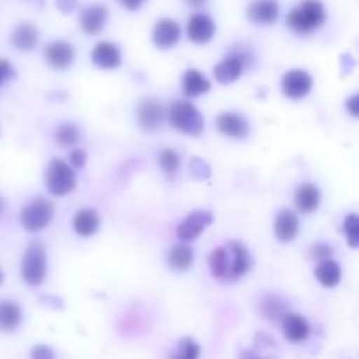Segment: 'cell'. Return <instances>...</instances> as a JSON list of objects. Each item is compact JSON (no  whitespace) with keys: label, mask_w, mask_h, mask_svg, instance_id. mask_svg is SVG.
Here are the masks:
<instances>
[{"label":"cell","mask_w":359,"mask_h":359,"mask_svg":"<svg viewBox=\"0 0 359 359\" xmlns=\"http://www.w3.org/2000/svg\"><path fill=\"white\" fill-rule=\"evenodd\" d=\"M209 266L214 279L223 284H233L251 270V252L242 242L230 241L214 249L209 258Z\"/></svg>","instance_id":"obj_1"},{"label":"cell","mask_w":359,"mask_h":359,"mask_svg":"<svg viewBox=\"0 0 359 359\" xmlns=\"http://www.w3.org/2000/svg\"><path fill=\"white\" fill-rule=\"evenodd\" d=\"M325 6L319 0H304L287 14V25L300 35H311L325 25Z\"/></svg>","instance_id":"obj_2"},{"label":"cell","mask_w":359,"mask_h":359,"mask_svg":"<svg viewBox=\"0 0 359 359\" xmlns=\"http://www.w3.org/2000/svg\"><path fill=\"white\" fill-rule=\"evenodd\" d=\"M168 121L179 132L186 133V135L198 137L202 135L203 126V116L200 114L198 109L188 100H177L170 105V111H168Z\"/></svg>","instance_id":"obj_3"},{"label":"cell","mask_w":359,"mask_h":359,"mask_svg":"<svg viewBox=\"0 0 359 359\" xmlns=\"http://www.w3.org/2000/svg\"><path fill=\"white\" fill-rule=\"evenodd\" d=\"M48 273V252L42 242H32L21 262V277L30 287H39Z\"/></svg>","instance_id":"obj_4"},{"label":"cell","mask_w":359,"mask_h":359,"mask_svg":"<svg viewBox=\"0 0 359 359\" xmlns=\"http://www.w3.org/2000/svg\"><path fill=\"white\" fill-rule=\"evenodd\" d=\"M77 186V175L74 168L62 158H53L46 168V188L51 195L65 196Z\"/></svg>","instance_id":"obj_5"},{"label":"cell","mask_w":359,"mask_h":359,"mask_svg":"<svg viewBox=\"0 0 359 359\" xmlns=\"http://www.w3.org/2000/svg\"><path fill=\"white\" fill-rule=\"evenodd\" d=\"M53 214H55V205H53V202H49L44 196H37V198L30 200V202L23 207V210H21V226L27 231H30V233H37V231L44 230V228L51 223Z\"/></svg>","instance_id":"obj_6"},{"label":"cell","mask_w":359,"mask_h":359,"mask_svg":"<svg viewBox=\"0 0 359 359\" xmlns=\"http://www.w3.org/2000/svg\"><path fill=\"white\" fill-rule=\"evenodd\" d=\"M137 123L147 133H156L165 123V105L158 98H144L137 107Z\"/></svg>","instance_id":"obj_7"},{"label":"cell","mask_w":359,"mask_h":359,"mask_svg":"<svg viewBox=\"0 0 359 359\" xmlns=\"http://www.w3.org/2000/svg\"><path fill=\"white\" fill-rule=\"evenodd\" d=\"M248 63H251L249 53L248 55L245 53H231L230 56H226L223 62H219L214 67V77L221 84L235 83V81L241 79Z\"/></svg>","instance_id":"obj_8"},{"label":"cell","mask_w":359,"mask_h":359,"mask_svg":"<svg viewBox=\"0 0 359 359\" xmlns=\"http://www.w3.org/2000/svg\"><path fill=\"white\" fill-rule=\"evenodd\" d=\"M312 86H314V79H312L311 74L300 69L286 72L283 76V81H280L283 93L287 98H291V100H302V98H305L311 93Z\"/></svg>","instance_id":"obj_9"},{"label":"cell","mask_w":359,"mask_h":359,"mask_svg":"<svg viewBox=\"0 0 359 359\" xmlns=\"http://www.w3.org/2000/svg\"><path fill=\"white\" fill-rule=\"evenodd\" d=\"M214 221V216L209 210H195V212L188 214L186 219L177 226V237L182 242H191L202 235V231L207 226H210Z\"/></svg>","instance_id":"obj_10"},{"label":"cell","mask_w":359,"mask_h":359,"mask_svg":"<svg viewBox=\"0 0 359 359\" xmlns=\"http://www.w3.org/2000/svg\"><path fill=\"white\" fill-rule=\"evenodd\" d=\"M46 60L49 65L56 70H67L74 63L76 58V49L67 41H55L46 46L44 49Z\"/></svg>","instance_id":"obj_11"},{"label":"cell","mask_w":359,"mask_h":359,"mask_svg":"<svg viewBox=\"0 0 359 359\" xmlns=\"http://www.w3.org/2000/svg\"><path fill=\"white\" fill-rule=\"evenodd\" d=\"M186 32H188V37L191 42H195V44H207V42L212 41L214 34H216V23L207 14H193L189 18Z\"/></svg>","instance_id":"obj_12"},{"label":"cell","mask_w":359,"mask_h":359,"mask_svg":"<svg viewBox=\"0 0 359 359\" xmlns=\"http://www.w3.org/2000/svg\"><path fill=\"white\" fill-rule=\"evenodd\" d=\"M216 126L224 137L228 139H244L249 135V123L248 119L242 118L237 112H224L217 116Z\"/></svg>","instance_id":"obj_13"},{"label":"cell","mask_w":359,"mask_h":359,"mask_svg":"<svg viewBox=\"0 0 359 359\" xmlns=\"http://www.w3.org/2000/svg\"><path fill=\"white\" fill-rule=\"evenodd\" d=\"M181 39V28H179L177 21L170 20V18H163L158 20L153 30V42L160 49H170Z\"/></svg>","instance_id":"obj_14"},{"label":"cell","mask_w":359,"mask_h":359,"mask_svg":"<svg viewBox=\"0 0 359 359\" xmlns=\"http://www.w3.org/2000/svg\"><path fill=\"white\" fill-rule=\"evenodd\" d=\"M283 321V332L290 342L302 344L309 339L311 335V326H309L307 319L302 314H294V312H286Z\"/></svg>","instance_id":"obj_15"},{"label":"cell","mask_w":359,"mask_h":359,"mask_svg":"<svg viewBox=\"0 0 359 359\" xmlns=\"http://www.w3.org/2000/svg\"><path fill=\"white\" fill-rule=\"evenodd\" d=\"M91 62L104 70H114L121 65V51L112 42H98L91 51Z\"/></svg>","instance_id":"obj_16"},{"label":"cell","mask_w":359,"mask_h":359,"mask_svg":"<svg viewBox=\"0 0 359 359\" xmlns=\"http://www.w3.org/2000/svg\"><path fill=\"white\" fill-rule=\"evenodd\" d=\"M249 20L259 27L273 25L279 18V4L276 0H255L248 9Z\"/></svg>","instance_id":"obj_17"},{"label":"cell","mask_w":359,"mask_h":359,"mask_svg":"<svg viewBox=\"0 0 359 359\" xmlns=\"http://www.w3.org/2000/svg\"><path fill=\"white\" fill-rule=\"evenodd\" d=\"M109 20V11L105 6H90L81 13L79 25L88 35H97L98 32H102V28L105 27Z\"/></svg>","instance_id":"obj_18"},{"label":"cell","mask_w":359,"mask_h":359,"mask_svg":"<svg viewBox=\"0 0 359 359\" xmlns=\"http://www.w3.org/2000/svg\"><path fill=\"white\" fill-rule=\"evenodd\" d=\"M298 230H300V219L293 210H280L279 216L273 223V231L279 242H291L297 238Z\"/></svg>","instance_id":"obj_19"},{"label":"cell","mask_w":359,"mask_h":359,"mask_svg":"<svg viewBox=\"0 0 359 359\" xmlns=\"http://www.w3.org/2000/svg\"><path fill=\"white\" fill-rule=\"evenodd\" d=\"M294 203L297 209L304 214H312L318 210L319 203H321V191L318 186L305 182V184L298 186L297 193H294Z\"/></svg>","instance_id":"obj_20"},{"label":"cell","mask_w":359,"mask_h":359,"mask_svg":"<svg viewBox=\"0 0 359 359\" xmlns=\"http://www.w3.org/2000/svg\"><path fill=\"white\" fill-rule=\"evenodd\" d=\"M100 226V214L95 209H83L74 214L72 228L81 237H91Z\"/></svg>","instance_id":"obj_21"},{"label":"cell","mask_w":359,"mask_h":359,"mask_svg":"<svg viewBox=\"0 0 359 359\" xmlns=\"http://www.w3.org/2000/svg\"><path fill=\"white\" fill-rule=\"evenodd\" d=\"M210 90V81L207 79L205 74H202L196 69L186 70V74L182 76V93L186 97H202L203 93Z\"/></svg>","instance_id":"obj_22"},{"label":"cell","mask_w":359,"mask_h":359,"mask_svg":"<svg viewBox=\"0 0 359 359\" xmlns=\"http://www.w3.org/2000/svg\"><path fill=\"white\" fill-rule=\"evenodd\" d=\"M20 305L11 300H0V332L2 333H14L21 325Z\"/></svg>","instance_id":"obj_23"},{"label":"cell","mask_w":359,"mask_h":359,"mask_svg":"<svg viewBox=\"0 0 359 359\" xmlns=\"http://www.w3.org/2000/svg\"><path fill=\"white\" fill-rule=\"evenodd\" d=\"M316 279L319 280L321 286L332 290V287L339 286L340 280H342V269H340V265L335 259H323L316 266Z\"/></svg>","instance_id":"obj_24"},{"label":"cell","mask_w":359,"mask_h":359,"mask_svg":"<svg viewBox=\"0 0 359 359\" xmlns=\"http://www.w3.org/2000/svg\"><path fill=\"white\" fill-rule=\"evenodd\" d=\"M13 46L20 51H34L39 42V30L32 23H21L13 32Z\"/></svg>","instance_id":"obj_25"},{"label":"cell","mask_w":359,"mask_h":359,"mask_svg":"<svg viewBox=\"0 0 359 359\" xmlns=\"http://www.w3.org/2000/svg\"><path fill=\"white\" fill-rule=\"evenodd\" d=\"M193 262H195V252L186 244L174 245L167 256L168 266L175 272H186L193 265Z\"/></svg>","instance_id":"obj_26"},{"label":"cell","mask_w":359,"mask_h":359,"mask_svg":"<svg viewBox=\"0 0 359 359\" xmlns=\"http://www.w3.org/2000/svg\"><path fill=\"white\" fill-rule=\"evenodd\" d=\"M55 139L62 147H72L79 142L81 130L77 128V125H74V123H62V125L58 126V130H56Z\"/></svg>","instance_id":"obj_27"},{"label":"cell","mask_w":359,"mask_h":359,"mask_svg":"<svg viewBox=\"0 0 359 359\" xmlns=\"http://www.w3.org/2000/svg\"><path fill=\"white\" fill-rule=\"evenodd\" d=\"M259 311H262V314L265 316L269 321H279V319H283L284 314H286V307H284V304H280L279 298L276 297L263 298L262 304H259Z\"/></svg>","instance_id":"obj_28"},{"label":"cell","mask_w":359,"mask_h":359,"mask_svg":"<svg viewBox=\"0 0 359 359\" xmlns=\"http://www.w3.org/2000/svg\"><path fill=\"white\" fill-rule=\"evenodd\" d=\"M158 167H160L168 177H172V175L179 170V167H181V156H179L174 149L160 151V154H158Z\"/></svg>","instance_id":"obj_29"},{"label":"cell","mask_w":359,"mask_h":359,"mask_svg":"<svg viewBox=\"0 0 359 359\" xmlns=\"http://www.w3.org/2000/svg\"><path fill=\"white\" fill-rule=\"evenodd\" d=\"M172 356L179 359H196L200 356V346L193 339H182Z\"/></svg>","instance_id":"obj_30"},{"label":"cell","mask_w":359,"mask_h":359,"mask_svg":"<svg viewBox=\"0 0 359 359\" xmlns=\"http://www.w3.org/2000/svg\"><path fill=\"white\" fill-rule=\"evenodd\" d=\"M344 235H346L351 248L356 249L359 244V226L356 214H349V216L346 217V221H344Z\"/></svg>","instance_id":"obj_31"},{"label":"cell","mask_w":359,"mask_h":359,"mask_svg":"<svg viewBox=\"0 0 359 359\" xmlns=\"http://www.w3.org/2000/svg\"><path fill=\"white\" fill-rule=\"evenodd\" d=\"M189 172H191V175L196 181H207L210 177V174H212L207 161L202 160V158H193L189 161Z\"/></svg>","instance_id":"obj_32"},{"label":"cell","mask_w":359,"mask_h":359,"mask_svg":"<svg viewBox=\"0 0 359 359\" xmlns=\"http://www.w3.org/2000/svg\"><path fill=\"white\" fill-rule=\"evenodd\" d=\"M333 256V248L326 242H316L311 248V258L314 262H323V259H328Z\"/></svg>","instance_id":"obj_33"},{"label":"cell","mask_w":359,"mask_h":359,"mask_svg":"<svg viewBox=\"0 0 359 359\" xmlns=\"http://www.w3.org/2000/svg\"><path fill=\"white\" fill-rule=\"evenodd\" d=\"M69 161L72 163V167L83 168L84 165H86V151L81 149V147H77V149H74L72 153H70Z\"/></svg>","instance_id":"obj_34"},{"label":"cell","mask_w":359,"mask_h":359,"mask_svg":"<svg viewBox=\"0 0 359 359\" xmlns=\"http://www.w3.org/2000/svg\"><path fill=\"white\" fill-rule=\"evenodd\" d=\"M13 76H14V70L9 60H0V86H2L7 79H11Z\"/></svg>","instance_id":"obj_35"},{"label":"cell","mask_w":359,"mask_h":359,"mask_svg":"<svg viewBox=\"0 0 359 359\" xmlns=\"http://www.w3.org/2000/svg\"><path fill=\"white\" fill-rule=\"evenodd\" d=\"M41 304L44 305V307L48 309H58V311H62L63 307H65V304H63V300L60 297H49V294H44V297L41 298Z\"/></svg>","instance_id":"obj_36"},{"label":"cell","mask_w":359,"mask_h":359,"mask_svg":"<svg viewBox=\"0 0 359 359\" xmlns=\"http://www.w3.org/2000/svg\"><path fill=\"white\" fill-rule=\"evenodd\" d=\"M32 358L34 359H51V358H55V353H53L49 347L37 346L34 351H32Z\"/></svg>","instance_id":"obj_37"},{"label":"cell","mask_w":359,"mask_h":359,"mask_svg":"<svg viewBox=\"0 0 359 359\" xmlns=\"http://www.w3.org/2000/svg\"><path fill=\"white\" fill-rule=\"evenodd\" d=\"M346 107H347V111L351 112V116H353V118H358L359 116V95H353V97L346 102Z\"/></svg>","instance_id":"obj_38"},{"label":"cell","mask_w":359,"mask_h":359,"mask_svg":"<svg viewBox=\"0 0 359 359\" xmlns=\"http://www.w3.org/2000/svg\"><path fill=\"white\" fill-rule=\"evenodd\" d=\"M56 7H58L62 13L69 14L77 7V0H56Z\"/></svg>","instance_id":"obj_39"},{"label":"cell","mask_w":359,"mask_h":359,"mask_svg":"<svg viewBox=\"0 0 359 359\" xmlns=\"http://www.w3.org/2000/svg\"><path fill=\"white\" fill-rule=\"evenodd\" d=\"M144 2H146V0H119V4H121V6L128 11L140 9V6H142Z\"/></svg>","instance_id":"obj_40"},{"label":"cell","mask_w":359,"mask_h":359,"mask_svg":"<svg viewBox=\"0 0 359 359\" xmlns=\"http://www.w3.org/2000/svg\"><path fill=\"white\" fill-rule=\"evenodd\" d=\"M186 2H188L191 7H202L207 0H186Z\"/></svg>","instance_id":"obj_41"},{"label":"cell","mask_w":359,"mask_h":359,"mask_svg":"<svg viewBox=\"0 0 359 359\" xmlns=\"http://www.w3.org/2000/svg\"><path fill=\"white\" fill-rule=\"evenodd\" d=\"M2 283H4V272L0 270V286H2Z\"/></svg>","instance_id":"obj_42"},{"label":"cell","mask_w":359,"mask_h":359,"mask_svg":"<svg viewBox=\"0 0 359 359\" xmlns=\"http://www.w3.org/2000/svg\"><path fill=\"white\" fill-rule=\"evenodd\" d=\"M0 209H2V202H0Z\"/></svg>","instance_id":"obj_43"}]
</instances>
